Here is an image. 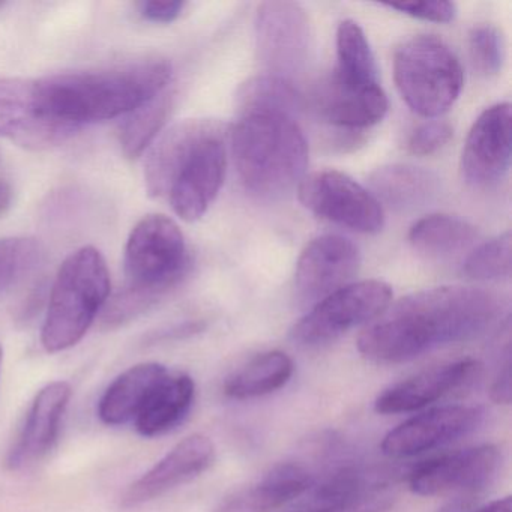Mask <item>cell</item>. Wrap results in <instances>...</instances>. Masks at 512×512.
<instances>
[{
	"instance_id": "cb8c5ba5",
	"label": "cell",
	"mask_w": 512,
	"mask_h": 512,
	"mask_svg": "<svg viewBox=\"0 0 512 512\" xmlns=\"http://www.w3.org/2000/svg\"><path fill=\"white\" fill-rule=\"evenodd\" d=\"M295 373V364L287 353L269 350L259 353L224 382V394L233 400H251L274 394L287 385Z\"/></svg>"
},
{
	"instance_id": "1f68e13d",
	"label": "cell",
	"mask_w": 512,
	"mask_h": 512,
	"mask_svg": "<svg viewBox=\"0 0 512 512\" xmlns=\"http://www.w3.org/2000/svg\"><path fill=\"white\" fill-rule=\"evenodd\" d=\"M386 7L400 11L415 19L433 23H449L457 16V7L452 2H403V4H389Z\"/></svg>"
},
{
	"instance_id": "74e56055",
	"label": "cell",
	"mask_w": 512,
	"mask_h": 512,
	"mask_svg": "<svg viewBox=\"0 0 512 512\" xmlns=\"http://www.w3.org/2000/svg\"><path fill=\"white\" fill-rule=\"evenodd\" d=\"M0 364H2V347H0Z\"/></svg>"
},
{
	"instance_id": "2e32d148",
	"label": "cell",
	"mask_w": 512,
	"mask_h": 512,
	"mask_svg": "<svg viewBox=\"0 0 512 512\" xmlns=\"http://www.w3.org/2000/svg\"><path fill=\"white\" fill-rule=\"evenodd\" d=\"M214 460V442L203 434H191L127 488L122 496V506L134 508L151 502L179 485L193 481L205 473Z\"/></svg>"
},
{
	"instance_id": "4fadbf2b",
	"label": "cell",
	"mask_w": 512,
	"mask_h": 512,
	"mask_svg": "<svg viewBox=\"0 0 512 512\" xmlns=\"http://www.w3.org/2000/svg\"><path fill=\"white\" fill-rule=\"evenodd\" d=\"M361 266L359 248L350 239L323 235L313 239L296 263V298L313 307L352 283Z\"/></svg>"
},
{
	"instance_id": "e0dca14e",
	"label": "cell",
	"mask_w": 512,
	"mask_h": 512,
	"mask_svg": "<svg viewBox=\"0 0 512 512\" xmlns=\"http://www.w3.org/2000/svg\"><path fill=\"white\" fill-rule=\"evenodd\" d=\"M71 395L73 389L64 380L49 383L38 392L26 416L25 425L8 455V466L11 469H25L49 454L61 431Z\"/></svg>"
},
{
	"instance_id": "7c38bea8",
	"label": "cell",
	"mask_w": 512,
	"mask_h": 512,
	"mask_svg": "<svg viewBox=\"0 0 512 512\" xmlns=\"http://www.w3.org/2000/svg\"><path fill=\"white\" fill-rule=\"evenodd\" d=\"M485 410L479 406H443L419 413L383 437V454L409 458L442 448L475 433L484 424Z\"/></svg>"
},
{
	"instance_id": "8992f818",
	"label": "cell",
	"mask_w": 512,
	"mask_h": 512,
	"mask_svg": "<svg viewBox=\"0 0 512 512\" xmlns=\"http://www.w3.org/2000/svg\"><path fill=\"white\" fill-rule=\"evenodd\" d=\"M394 80L404 103L424 118L448 112L464 85L463 67L451 47L434 35H416L394 53Z\"/></svg>"
},
{
	"instance_id": "3957f363",
	"label": "cell",
	"mask_w": 512,
	"mask_h": 512,
	"mask_svg": "<svg viewBox=\"0 0 512 512\" xmlns=\"http://www.w3.org/2000/svg\"><path fill=\"white\" fill-rule=\"evenodd\" d=\"M227 139L226 125L211 119L173 125L149 152L146 190L152 197H166L182 220H199L223 187Z\"/></svg>"
},
{
	"instance_id": "f546056e",
	"label": "cell",
	"mask_w": 512,
	"mask_h": 512,
	"mask_svg": "<svg viewBox=\"0 0 512 512\" xmlns=\"http://www.w3.org/2000/svg\"><path fill=\"white\" fill-rule=\"evenodd\" d=\"M469 53L473 68L485 77L500 73L505 61V40L493 25H479L470 31Z\"/></svg>"
},
{
	"instance_id": "9c48e42d",
	"label": "cell",
	"mask_w": 512,
	"mask_h": 512,
	"mask_svg": "<svg viewBox=\"0 0 512 512\" xmlns=\"http://www.w3.org/2000/svg\"><path fill=\"white\" fill-rule=\"evenodd\" d=\"M256 52L268 76L293 83L307 70L311 25L295 2H265L256 17Z\"/></svg>"
},
{
	"instance_id": "52a82bcc",
	"label": "cell",
	"mask_w": 512,
	"mask_h": 512,
	"mask_svg": "<svg viewBox=\"0 0 512 512\" xmlns=\"http://www.w3.org/2000/svg\"><path fill=\"white\" fill-rule=\"evenodd\" d=\"M188 266L185 238L175 221L148 215L137 223L125 248L127 287L157 304L181 283Z\"/></svg>"
},
{
	"instance_id": "f35d334b",
	"label": "cell",
	"mask_w": 512,
	"mask_h": 512,
	"mask_svg": "<svg viewBox=\"0 0 512 512\" xmlns=\"http://www.w3.org/2000/svg\"><path fill=\"white\" fill-rule=\"evenodd\" d=\"M4 7H5L4 2H0V10H2V8H4Z\"/></svg>"
},
{
	"instance_id": "d4e9b609",
	"label": "cell",
	"mask_w": 512,
	"mask_h": 512,
	"mask_svg": "<svg viewBox=\"0 0 512 512\" xmlns=\"http://www.w3.org/2000/svg\"><path fill=\"white\" fill-rule=\"evenodd\" d=\"M478 239L475 226L445 214L427 215L413 224L409 232L412 247L424 256L443 259L467 250Z\"/></svg>"
},
{
	"instance_id": "d6986e66",
	"label": "cell",
	"mask_w": 512,
	"mask_h": 512,
	"mask_svg": "<svg viewBox=\"0 0 512 512\" xmlns=\"http://www.w3.org/2000/svg\"><path fill=\"white\" fill-rule=\"evenodd\" d=\"M316 476L298 461H286L223 499L214 512H272L304 497Z\"/></svg>"
},
{
	"instance_id": "83f0119b",
	"label": "cell",
	"mask_w": 512,
	"mask_h": 512,
	"mask_svg": "<svg viewBox=\"0 0 512 512\" xmlns=\"http://www.w3.org/2000/svg\"><path fill=\"white\" fill-rule=\"evenodd\" d=\"M464 274L473 280L491 281L511 277V232L479 245L464 263Z\"/></svg>"
},
{
	"instance_id": "ba28073f",
	"label": "cell",
	"mask_w": 512,
	"mask_h": 512,
	"mask_svg": "<svg viewBox=\"0 0 512 512\" xmlns=\"http://www.w3.org/2000/svg\"><path fill=\"white\" fill-rule=\"evenodd\" d=\"M392 290L379 280L350 283L317 302L295 323L290 337L302 347H320L365 323L374 322L391 305Z\"/></svg>"
},
{
	"instance_id": "5b68a950",
	"label": "cell",
	"mask_w": 512,
	"mask_h": 512,
	"mask_svg": "<svg viewBox=\"0 0 512 512\" xmlns=\"http://www.w3.org/2000/svg\"><path fill=\"white\" fill-rule=\"evenodd\" d=\"M110 295V272L103 254L83 247L67 257L56 275L41 343L49 353L76 346Z\"/></svg>"
},
{
	"instance_id": "5bb4252c",
	"label": "cell",
	"mask_w": 512,
	"mask_h": 512,
	"mask_svg": "<svg viewBox=\"0 0 512 512\" xmlns=\"http://www.w3.org/2000/svg\"><path fill=\"white\" fill-rule=\"evenodd\" d=\"M511 106L488 107L470 128L461 155V172L467 184L487 188L499 184L511 167Z\"/></svg>"
},
{
	"instance_id": "f1b7e54d",
	"label": "cell",
	"mask_w": 512,
	"mask_h": 512,
	"mask_svg": "<svg viewBox=\"0 0 512 512\" xmlns=\"http://www.w3.org/2000/svg\"><path fill=\"white\" fill-rule=\"evenodd\" d=\"M41 248L35 239H0V292L22 280L40 262Z\"/></svg>"
},
{
	"instance_id": "8fae6325",
	"label": "cell",
	"mask_w": 512,
	"mask_h": 512,
	"mask_svg": "<svg viewBox=\"0 0 512 512\" xmlns=\"http://www.w3.org/2000/svg\"><path fill=\"white\" fill-rule=\"evenodd\" d=\"M299 200L317 217L359 233L382 230L385 215L371 191L338 170H320L299 182Z\"/></svg>"
},
{
	"instance_id": "d6a6232c",
	"label": "cell",
	"mask_w": 512,
	"mask_h": 512,
	"mask_svg": "<svg viewBox=\"0 0 512 512\" xmlns=\"http://www.w3.org/2000/svg\"><path fill=\"white\" fill-rule=\"evenodd\" d=\"M392 505H394V496L389 493V488H385L355 502L323 506V508H296L293 512H388Z\"/></svg>"
},
{
	"instance_id": "e575fe53",
	"label": "cell",
	"mask_w": 512,
	"mask_h": 512,
	"mask_svg": "<svg viewBox=\"0 0 512 512\" xmlns=\"http://www.w3.org/2000/svg\"><path fill=\"white\" fill-rule=\"evenodd\" d=\"M184 8V2H179V0H169V2L152 0V2L139 4V13L148 22L172 23L181 16Z\"/></svg>"
},
{
	"instance_id": "9a60e30c",
	"label": "cell",
	"mask_w": 512,
	"mask_h": 512,
	"mask_svg": "<svg viewBox=\"0 0 512 512\" xmlns=\"http://www.w3.org/2000/svg\"><path fill=\"white\" fill-rule=\"evenodd\" d=\"M481 373L482 364L476 359L436 365L386 388L374 401V409L382 415L416 412L460 389L469 388Z\"/></svg>"
},
{
	"instance_id": "7402d4cb",
	"label": "cell",
	"mask_w": 512,
	"mask_h": 512,
	"mask_svg": "<svg viewBox=\"0 0 512 512\" xmlns=\"http://www.w3.org/2000/svg\"><path fill=\"white\" fill-rule=\"evenodd\" d=\"M196 385L187 373H170L155 388L136 418V428L143 437L170 433L182 424L191 412Z\"/></svg>"
},
{
	"instance_id": "8d00e7d4",
	"label": "cell",
	"mask_w": 512,
	"mask_h": 512,
	"mask_svg": "<svg viewBox=\"0 0 512 512\" xmlns=\"http://www.w3.org/2000/svg\"><path fill=\"white\" fill-rule=\"evenodd\" d=\"M470 512H512L511 496L503 497V499L493 500L487 505L479 506Z\"/></svg>"
},
{
	"instance_id": "7a4b0ae2",
	"label": "cell",
	"mask_w": 512,
	"mask_h": 512,
	"mask_svg": "<svg viewBox=\"0 0 512 512\" xmlns=\"http://www.w3.org/2000/svg\"><path fill=\"white\" fill-rule=\"evenodd\" d=\"M172 65L151 58L119 67L56 74L35 82L38 115L74 134L128 115L169 88Z\"/></svg>"
},
{
	"instance_id": "30bf717a",
	"label": "cell",
	"mask_w": 512,
	"mask_h": 512,
	"mask_svg": "<svg viewBox=\"0 0 512 512\" xmlns=\"http://www.w3.org/2000/svg\"><path fill=\"white\" fill-rule=\"evenodd\" d=\"M503 452L496 445H478L421 461L409 473V488L418 496L458 494L470 499L499 478Z\"/></svg>"
},
{
	"instance_id": "6da1fadb",
	"label": "cell",
	"mask_w": 512,
	"mask_h": 512,
	"mask_svg": "<svg viewBox=\"0 0 512 512\" xmlns=\"http://www.w3.org/2000/svg\"><path fill=\"white\" fill-rule=\"evenodd\" d=\"M506 302L476 287L445 286L389 305L358 338V350L376 364H403L449 344L475 340L496 325Z\"/></svg>"
},
{
	"instance_id": "277c9868",
	"label": "cell",
	"mask_w": 512,
	"mask_h": 512,
	"mask_svg": "<svg viewBox=\"0 0 512 512\" xmlns=\"http://www.w3.org/2000/svg\"><path fill=\"white\" fill-rule=\"evenodd\" d=\"M296 115L283 109L239 110L229 128L239 178L260 199H278L304 179L308 145Z\"/></svg>"
},
{
	"instance_id": "4dcf8cb0",
	"label": "cell",
	"mask_w": 512,
	"mask_h": 512,
	"mask_svg": "<svg viewBox=\"0 0 512 512\" xmlns=\"http://www.w3.org/2000/svg\"><path fill=\"white\" fill-rule=\"evenodd\" d=\"M451 125L446 122L431 121L413 131L409 139V151L418 157L434 154L452 139Z\"/></svg>"
},
{
	"instance_id": "836d02e7",
	"label": "cell",
	"mask_w": 512,
	"mask_h": 512,
	"mask_svg": "<svg viewBox=\"0 0 512 512\" xmlns=\"http://www.w3.org/2000/svg\"><path fill=\"white\" fill-rule=\"evenodd\" d=\"M509 337L503 341V347H500L496 376L491 383V398L499 404L511 403V338Z\"/></svg>"
},
{
	"instance_id": "603a6c76",
	"label": "cell",
	"mask_w": 512,
	"mask_h": 512,
	"mask_svg": "<svg viewBox=\"0 0 512 512\" xmlns=\"http://www.w3.org/2000/svg\"><path fill=\"white\" fill-rule=\"evenodd\" d=\"M370 185L380 205L395 211L428 205L440 191V179L433 172L409 164L379 167L371 173Z\"/></svg>"
},
{
	"instance_id": "4316f807",
	"label": "cell",
	"mask_w": 512,
	"mask_h": 512,
	"mask_svg": "<svg viewBox=\"0 0 512 512\" xmlns=\"http://www.w3.org/2000/svg\"><path fill=\"white\" fill-rule=\"evenodd\" d=\"M173 106V91L164 89L133 112L121 127V146L128 158H137L154 142L166 124Z\"/></svg>"
},
{
	"instance_id": "484cf974",
	"label": "cell",
	"mask_w": 512,
	"mask_h": 512,
	"mask_svg": "<svg viewBox=\"0 0 512 512\" xmlns=\"http://www.w3.org/2000/svg\"><path fill=\"white\" fill-rule=\"evenodd\" d=\"M319 98L326 121L347 130L373 127L388 112V98L382 88L362 95H340L323 89Z\"/></svg>"
},
{
	"instance_id": "44dd1931",
	"label": "cell",
	"mask_w": 512,
	"mask_h": 512,
	"mask_svg": "<svg viewBox=\"0 0 512 512\" xmlns=\"http://www.w3.org/2000/svg\"><path fill=\"white\" fill-rule=\"evenodd\" d=\"M167 374L169 370L157 362H143L128 368L113 380L101 397L98 404L101 421L107 425L136 421L146 401Z\"/></svg>"
},
{
	"instance_id": "ac0fdd59",
	"label": "cell",
	"mask_w": 512,
	"mask_h": 512,
	"mask_svg": "<svg viewBox=\"0 0 512 512\" xmlns=\"http://www.w3.org/2000/svg\"><path fill=\"white\" fill-rule=\"evenodd\" d=\"M64 128L38 115L35 82L0 79V137H10L26 148L58 145L70 137Z\"/></svg>"
},
{
	"instance_id": "d590c367",
	"label": "cell",
	"mask_w": 512,
	"mask_h": 512,
	"mask_svg": "<svg viewBox=\"0 0 512 512\" xmlns=\"http://www.w3.org/2000/svg\"><path fill=\"white\" fill-rule=\"evenodd\" d=\"M13 205V187L10 182L0 179V217H4Z\"/></svg>"
},
{
	"instance_id": "ffe728a7",
	"label": "cell",
	"mask_w": 512,
	"mask_h": 512,
	"mask_svg": "<svg viewBox=\"0 0 512 512\" xmlns=\"http://www.w3.org/2000/svg\"><path fill=\"white\" fill-rule=\"evenodd\" d=\"M382 88L365 32L353 20H344L337 29V68L325 89L340 95H361Z\"/></svg>"
}]
</instances>
